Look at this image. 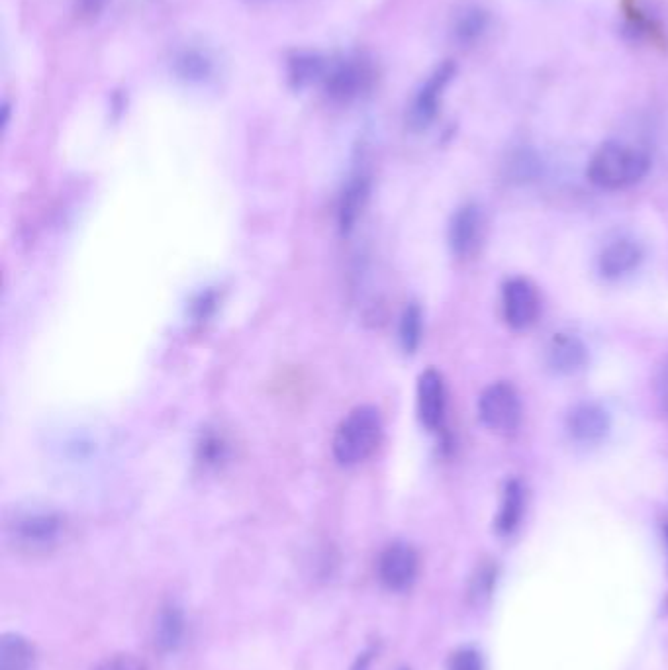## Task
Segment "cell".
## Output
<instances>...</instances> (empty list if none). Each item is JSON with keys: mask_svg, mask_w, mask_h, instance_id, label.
Here are the masks:
<instances>
[{"mask_svg": "<svg viewBox=\"0 0 668 670\" xmlns=\"http://www.w3.org/2000/svg\"><path fill=\"white\" fill-rule=\"evenodd\" d=\"M34 665V645L18 633H4L0 639V670H34Z\"/></svg>", "mask_w": 668, "mask_h": 670, "instance_id": "e0dca14e", "label": "cell"}, {"mask_svg": "<svg viewBox=\"0 0 668 670\" xmlns=\"http://www.w3.org/2000/svg\"><path fill=\"white\" fill-rule=\"evenodd\" d=\"M422 312L416 304L408 306L400 318V328H398V337H400V345L404 347L406 353H412L418 349L420 339H422Z\"/></svg>", "mask_w": 668, "mask_h": 670, "instance_id": "ffe728a7", "label": "cell"}, {"mask_svg": "<svg viewBox=\"0 0 668 670\" xmlns=\"http://www.w3.org/2000/svg\"><path fill=\"white\" fill-rule=\"evenodd\" d=\"M643 259V249L639 243L631 240H616L604 247L600 253L598 265L600 273L608 279H620L639 267Z\"/></svg>", "mask_w": 668, "mask_h": 670, "instance_id": "4fadbf2b", "label": "cell"}, {"mask_svg": "<svg viewBox=\"0 0 668 670\" xmlns=\"http://www.w3.org/2000/svg\"><path fill=\"white\" fill-rule=\"evenodd\" d=\"M185 633V618L183 612L169 604L159 610L155 625H153V643L159 651H173L179 647Z\"/></svg>", "mask_w": 668, "mask_h": 670, "instance_id": "2e32d148", "label": "cell"}, {"mask_svg": "<svg viewBox=\"0 0 668 670\" xmlns=\"http://www.w3.org/2000/svg\"><path fill=\"white\" fill-rule=\"evenodd\" d=\"M482 30H484V14L477 8H467L457 16L453 32L459 42L467 44V42L477 40Z\"/></svg>", "mask_w": 668, "mask_h": 670, "instance_id": "44dd1931", "label": "cell"}, {"mask_svg": "<svg viewBox=\"0 0 668 670\" xmlns=\"http://www.w3.org/2000/svg\"><path fill=\"white\" fill-rule=\"evenodd\" d=\"M375 81L377 71L367 57L347 55L328 63L322 87L335 102H351L369 93Z\"/></svg>", "mask_w": 668, "mask_h": 670, "instance_id": "277c9868", "label": "cell"}, {"mask_svg": "<svg viewBox=\"0 0 668 670\" xmlns=\"http://www.w3.org/2000/svg\"><path fill=\"white\" fill-rule=\"evenodd\" d=\"M382 418L377 408L359 406L347 414L337 426L332 451L335 461L343 467L365 463L381 445Z\"/></svg>", "mask_w": 668, "mask_h": 670, "instance_id": "7a4b0ae2", "label": "cell"}, {"mask_svg": "<svg viewBox=\"0 0 668 670\" xmlns=\"http://www.w3.org/2000/svg\"><path fill=\"white\" fill-rule=\"evenodd\" d=\"M567 430L580 443H596L604 439L610 430V416L602 406L594 402H582L571 410L567 418Z\"/></svg>", "mask_w": 668, "mask_h": 670, "instance_id": "8fae6325", "label": "cell"}, {"mask_svg": "<svg viewBox=\"0 0 668 670\" xmlns=\"http://www.w3.org/2000/svg\"><path fill=\"white\" fill-rule=\"evenodd\" d=\"M445 406L447 394L443 377L435 369L424 371L418 379V416L426 430L437 431L443 426Z\"/></svg>", "mask_w": 668, "mask_h": 670, "instance_id": "30bf717a", "label": "cell"}, {"mask_svg": "<svg viewBox=\"0 0 668 670\" xmlns=\"http://www.w3.org/2000/svg\"><path fill=\"white\" fill-rule=\"evenodd\" d=\"M492 584H494V569H492L490 565H484V567H480V569H478L477 576L473 578V588H471V594L480 600V598L488 596V592H490Z\"/></svg>", "mask_w": 668, "mask_h": 670, "instance_id": "cb8c5ba5", "label": "cell"}, {"mask_svg": "<svg viewBox=\"0 0 668 670\" xmlns=\"http://www.w3.org/2000/svg\"><path fill=\"white\" fill-rule=\"evenodd\" d=\"M522 512H524V490H522L520 482L510 480L506 484L500 514H498V522H496L498 531L500 533L514 531L518 522H520V518H522Z\"/></svg>", "mask_w": 668, "mask_h": 670, "instance_id": "d6986e66", "label": "cell"}, {"mask_svg": "<svg viewBox=\"0 0 668 670\" xmlns=\"http://www.w3.org/2000/svg\"><path fill=\"white\" fill-rule=\"evenodd\" d=\"M659 394H661V400H663V406L668 412V361L667 365L663 367L661 371V379H659Z\"/></svg>", "mask_w": 668, "mask_h": 670, "instance_id": "484cf974", "label": "cell"}, {"mask_svg": "<svg viewBox=\"0 0 668 670\" xmlns=\"http://www.w3.org/2000/svg\"><path fill=\"white\" fill-rule=\"evenodd\" d=\"M447 670H482V659L475 649H461L451 657Z\"/></svg>", "mask_w": 668, "mask_h": 670, "instance_id": "7402d4cb", "label": "cell"}, {"mask_svg": "<svg viewBox=\"0 0 668 670\" xmlns=\"http://www.w3.org/2000/svg\"><path fill=\"white\" fill-rule=\"evenodd\" d=\"M65 535V522L59 514L46 510L20 512L6 524L8 543L26 555L53 551Z\"/></svg>", "mask_w": 668, "mask_h": 670, "instance_id": "3957f363", "label": "cell"}, {"mask_svg": "<svg viewBox=\"0 0 668 670\" xmlns=\"http://www.w3.org/2000/svg\"><path fill=\"white\" fill-rule=\"evenodd\" d=\"M665 535H667V541H668V526L665 527Z\"/></svg>", "mask_w": 668, "mask_h": 670, "instance_id": "4316f807", "label": "cell"}, {"mask_svg": "<svg viewBox=\"0 0 668 670\" xmlns=\"http://www.w3.org/2000/svg\"><path fill=\"white\" fill-rule=\"evenodd\" d=\"M418 567V555L410 545L392 543L382 551L377 573L388 590L402 592L414 584Z\"/></svg>", "mask_w": 668, "mask_h": 670, "instance_id": "8992f818", "label": "cell"}, {"mask_svg": "<svg viewBox=\"0 0 668 670\" xmlns=\"http://www.w3.org/2000/svg\"><path fill=\"white\" fill-rule=\"evenodd\" d=\"M478 416L482 424L498 435H510L520 428L522 404L512 384L488 386L478 400Z\"/></svg>", "mask_w": 668, "mask_h": 670, "instance_id": "5b68a950", "label": "cell"}, {"mask_svg": "<svg viewBox=\"0 0 668 670\" xmlns=\"http://www.w3.org/2000/svg\"><path fill=\"white\" fill-rule=\"evenodd\" d=\"M502 308L510 328L527 330L539 316V294L527 279H510L502 290Z\"/></svg>", "mask_w": 668, "mask_h": 670, "instance_id": "52a82bcc", "label": "cell"}, {"mask_svg": "<svg viewBox=\"0 0 668 670\" xmlns=\"http://www.w3.org/2000/svg\"><path fill=\"white\" fill-rule=\"evenodd\" d=\"M484 240V216L477 204H467L457 210L449 226V245L461 259L477 253Z\"/></svg>", "mask_w": 668, "mask_h": 670, "instance_id": "9c48e42d", "label": "cell"}, {"mask_svg": "<svg viewBox=\"0 0 668 670\" xmlns=\"http://www.w3.org/2000/svg\"><path fill=\"white\" fill-rule=\"evenodd\" d=\"M547 365L557 375H574L584 369L588 361V351L584 343L571 334H555L547 345Z\"/></svg>", "mask_w": 668, "mask_h": 670, "instance_id": "7c38bea8", "label": "cell"}, {"mask_svg": "<svg viewBox=\"0 0 668 670\" xmlns=\"http://www.w3.org/2000/svg\"><path fill=\"white\" fill-rule=\"evenodd\" d=\"M106 0H77L75 2V14L81 20H95L96 16L104 10Z\"/></svg>", "mask_w": 668, "mask_h": 670, "instance_id": "d4e9b609", "label": "cell"}, {"mask_svg": "<svg viewBox=\"0 0 668 670\" xmlns=\"http://www.w3.org/2000/svg\"><path fill=\"white\" fill-rule=\"evenodd\" d=\"M651 161L633 145L608 142L588 163V179L604 191H620L639 183L649 173Z\"/></svg>", "mask_w": 668, "mask_h": 670, "instance_id": "6da1fadb", "label": "cell"}, {"mask_svg": "<svg viewBox=\"0 0 668 670\" xmlns=\"http://www.w3.org/2000/svg\"><path fill=\"white\" fill-rule=\"evenodd\" d=\"M453 75H455V65L451 61H447L431 73L430 79L416 93L414 100H412V106H410V114H408V120L414 128H418V130L426 128L435 120V116L439 112L441 96H443V91L447 89V85L451 83Z\"/></svg>", "mask_w": 668, "mask_h": 670, "instance_id": "ba28073f", "label": "cell"}, {"mask_svg": "<svg viewBox=\"0 0 668 670\" xmlns=\"http://www.w3.org/2000/svg\"><path fill=\"white\" fill-rule=\"evenodd\" d=\"M93 670H147V667L134 655H116L102 661Z\"/></svg>", "mask_w": 668, "mask_h": 670, "instance_id": "603a6c76", "label": "cell"}, {"mask_svg": "<svg viewBox=\"0 0 668 670\" xmlns=\"http://www.w3.org/2000/svg\"><path fill=\"white\" fill-rule=\"evenodd\" d=\"M367 196H369V181L365 179V175H357L347 183L345 191L339 198V210H337L341 230L353 228L355 220L363 212Z\"/></svg>", "mask_w": 668, "mask_h": 670, "instance_id": "ac0fdd59", "label": "cell"}, {"mask_svg": "<svg viewBox=\"0 0 668 670\" xmlns=\"http://www.w3.org/2000/svg\"><path fill=\"white\" fill-rule=\"evenodd\" d=\"M330 59L312 51H298L288 57V81L296 89H304L320 83L326 75Z\"/></svg>", "mask_w": 668, "mask_h": 670, "instance_id": "9a60e30c", "label": "cell"}, {"mask_svg": "<svg viewBox=\"0 0 668 670\" xmlns=\"http://www.w3.org/2000/svg\"><path fill=\"white\" fill-rule=\"evenodd\" d=\"M175 75L191 85H204L212 79L216 71L214 57L202 48L181 49L173 59Z\"/></svg>", "mask_w": 668, "mask_h": 670, "instance_id": "5bb4252c", "label": "cell"}]
</instances>
